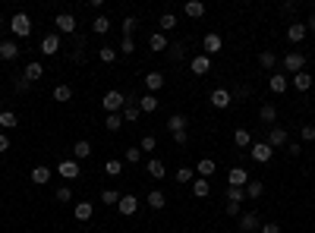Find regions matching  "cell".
I'll use <instances>...</instances> for the list:
<instances>
[{"label": "cell", "instance_id": "1", "mask_svg": "<svg viewBox=\"0 0 315 233\" xmlns=\"http://www.w3.org/2000/svg\"><path fill=\"white\" fill-rule=\"evenodd\" d=\"M101 107H104V113H120L126 107V95H123V91H117V88H111L108 95L101 98Z\"/></svg>", "mask_w": 315, "mask_h": 233}, {"label": "cell", "instance_id": "2", "mask_svg": "<svg viewBox=\"0 0 315 233\" xmlns=\"http://www.w3.org/2000/svg\"><path fill=\"white\" fill-rule=\"evenodd\" d=\"M10 32H13L16 38H29L32 35V19L26 13H16L13 19H10Z\"/></svg>", "mask_w": 315, "mask_h": 233}, {"label": "cell", "instance_id": "3", "mask_svg": "<svg viewBox=\"0 0 315 233\" xmlns=\"http://www.w3.org/2000/svg\"><path fill=\"white\" fill-rule=\"evenodd\" d=\"M249 158L255 161V164H268V161L274 158V148L268 145V142H252V148H249Z\"/></svg>", "mask_w": 315, "mask_h": 233}, {"label": "cell", "instance_id": "4", "mask_svg": "<svg viewBox=\"0 0 315 233\" xmlns=\"http://www.w3.org/2000/svg\"><path fill=\"white\" fill-rule=\"evenodd\" d=\"M302 66H306V54L302 51H290V54H284V69L287 73H302Z\"/></svg>", "mask_w": 315, "mask_h": 233}, {"label": "cell", "instance_id": "5", "mask_svg": "<svg viewBox=\"0 0 315 233\" xmlns=\"http://www.w3.org/2000/svg\"><path fill=\"white\" fill-rule=\"evenodd\" d=\"M60 48H63V41H60V35H57V32H51V35H44V38H41V54L44 57H57Z\"/></svg>", "mask_w": 315, "mask_h": 233}, {"label": "cell", "instance_id": "6", "mask_svg": "<svg viewBox=\"0 0 315 233\" xmlns=\"http://www.w3.org/2000/svg\"><path fill=\"white\" fill-rule=\"evenodd\" d=\"M189 69H192V76H208V73H212V57H208V54L192 57V60H189Z\"/></svg>", "mask_w": 315, "mask_h": 233}, {"label": "cell", "instance_id": "7", "mask_svg": "<svg viewBox=\"0 0 315 233\" xmlns=\"http://www.w3.org/2000/svg\"><path fill=\"white\" fill-rule=\"evenodd\" d=\"M117 211H120L123 217H133L139 211V199L130 192V195H120V202H117Z\"/></svg>", "mask_w": 315, "mask_h": 233}, {"label": "cell", "instance_id": "8", "mask_svg": "<svg viewBox=\"0 0 315 233\" xmlns=\"http://www.w3.org/2000/svg\"><path fill=\"white\" fill-rule=\"evenodd\" d=\"M54 26H57V35H76V16L73 13H60Z\"/></svg>", "mask_w": 315, "mask_h": 233}, {"label": "cell", "instance_id": "9", "mask_svg": "<svg viewBox=\"0 0 315 233\" xmlns=\"http://www.w3.org/2000/svg\"><path fill=\"white\" fill-rule=\"evenodd\" d=\"M208 101H212V107H218V110H227L230 104H233V95H230L227 88H215V91H212V98H208Z\"/></svg>", "mask_w": 315, "mask_h": 233}, {"label": "cell", "instance_id": "10", "mask_svg": "<svg viewBox=\"0 0 315 233\" xmlns=\"http://www.w3.org/2000/svg\"><path fill=\"white\" fill-rule=\"evenodd\" d=\"M252 177H249V170L246 167H230V173H227V183L230 186H237V189H243Z\"/></svg>", "mask_w": 315, "mask_h": 233}, {"label": "cell", "instance_id": "11", "mask_svg": "<svg viewBox=\"0 0 315 233\" xmlns=\"http://www.w3.org/2000/svg\"><path fill=\"white\" fill-rule=\"evenodd\" d=\"M145 173H148V177H155V180H164L167 167H164V161H161V158H148L145 161Z\"/></svg>", "mask_w": 315, "mask_h": 233}, {"label": "cell", "instance_id": "12", "mask_svg": "<svg viewBox=\"0 0 315 233\" xmlns=\"http://www.w3.org/2000/svg\"><path fill=\"white\" fill-rule=\"evenodd\" d=\"M202 48H205V54H208V57H212V54H218L221 48H224V38H221L218 32H208L205 38H202Z\"/></svg>", "mask_w": 315, "mask_h": 233}, {"label": "cell", "instance_id": "13", "mask_svg": "<svg viewBox=\"0 0 315 233\" xmlns=\"http://www.w3.org/2000/svg\"><path fill=\"white\" fill-rule=\"evenodd\" d=\"M287 142H290V136H287L284 126H271V130H268V145H271V148H281Z\"/></svg>", "mask_w": 315, "mask_h": 233}, {"label": "cell", "instance_id": "14", "mask_svg": "<svg viewBox=\"0 0 315 233\" xmlns=\"http://www.w3.org/2000/svg\"><path fill=\"white\" fill-rule=\"evenodd\" d=\"M306 35H309V29H306V22H299V19H293V22H290V26H287V38H290V41H293V44H299L302 38H306Z\"/></svg>", "mask_w": 315, "mask_h": 233}, {"label": "cell", "instance_id": "15", "mask_svg": "<svg viewBox=\"0 0 315 233\" xmlns=\"http://www.w3.org/2000/svg\"><path fill=\"white\" fill-rule=\"evenodd\" d=\"M73 217L79 220V224H85V220H91V217H95V205H91V202H76V208H73Z\"/></svg>", "mask_w": 315, "mask_h": 233}, {"label": "cell", "instance_id": "16", "mask_svg": "<svg viewBox=\"0 0 315 233\" xmlns=\"http://www.w3.org/2000/svg\"><path fill=\"white\" fill-rule=\"evenodd\" d=\"M259 227H262V224H259V214H255V211H243V214H240V230H243V233H255Z\"/></svg>", "mask_w": 315, "mask_h": 233}, {"label": "cell", "instance_id": "17", "mask_svg": "<svg viewBox=\"0 0 315 233\" xmlns=\"http://www.w3.org/2000/svg\"><path fill=\"white\" fill-rule=\"evenodd\" d=\"M22 76H26L29 82H38V79L44 76V66H41V60H29V63H26V69H22Z\"/></svg>", "mask_w": 315, "mask_h": 233}, {"label": "cell", "instance_id": "18", "mask_svg": "<svg viewBox=\"0 0 315 233\" xmlns=\"http://www.w3.org/2000/svg\"><path fill=\"white\" fill-rule=\"evenodd\" d=\"M51 177H54L51 167H44V164L32 167V183H35V186H48V183H51Z\"/></svg>", "mask_w": 315, "mask_h": 233}, {"label": "cell", "instance_id": "19", "mask_svg": "<svg viewBox=\"0 0 315 233\" xmlns=\"http://www.w3.org/2000/svg\"><path fill=\"white\" fill-rule=\"evenodd\" d=\"M145 205L151 208V211H161V208L167 205V199H164V192H161V189H151V192L145 195Z\"/></svg>", "mask_w": 315, "mask_h": 233}, {"label": "cell", "instance_id": "20", "mask_svg": "<svg viewBox=\"0 0 315 233\" xmlns=\"http://www.w3.org/2000/svg\"><path fill=\"white\" fill-rule=\"evenodd\" d=\"M57 173L63 180H79V164L76 161H63V164H57Z\"/></svg>", "mask_w": 315, "mask_h": 233}, {"label": "cell", "instance_id": "21", "mask_svg": "<svg viewBox=\"0 0 315 233\" xmlns=\"http://www.w3.org/2000/svg\"><path fill=\"white\" fill-rule=\"evenodd\" d=\"M73 158L76 161H85V158H91V142H85V139H79V142H73Z\"/></svg>", "mask_w": 315, "mask_h": 233}, {"label": "cell", "instance_id": "22", "mask_svg": "<svg viewBox=\"0 0 315 233\" xmlns=\"http://www.w3.org/2000/svg\"><path fill=\"white\" fill-rule=\"evenodd\" d=\"M192 195H195V199H205V195H212V183H208L205 177H195V180H192Z\"/></svg>", "mask_w": 315, "mask_h": 233}, {"label": "cell", "instance_id": "23", "mask_svg": "<svg viewBox=\"0 0 315 233\" xmlns=\"http://www.w3.org/2000/svg\"><path fill=\"white\" fill-rule=\"evenodd\" d=\"M145 88H148V95L161 91V88H164V76H161V73H145Z\"/></svg>", "mask_w": 315, "mask_h": 233}, {"label": "cell", "instance_id": "24", "mask_svg": "<svg viewBox=\"0 0 315 233\" xmlns=\"http://www.w3.org/2000/svg\"><path fill=\"white\" fill-rule=\"evenodd\" d=\"M16 57H19L16 41H0V60H16Z\"/></svg>", "mask_w": 315, "mask_h": 233}, {"label": "cell", "instance_id": "25", "mask_svg": "<svg viewBox=\"0 0 315 233\" xmlns=\"http://www.w3.org/2000/svg\"><path fill=\"white\" fill-rule=\"evenodd\" d=\"M16 126H19V117H16L13 110H7V107H4V110H0V130H7V133H10V130H16Z\"/></svg>", "mask_w": 315, "mask_h": 233}, {"label": "cell", "instance_id": "26", "mask_svg": "<svg viewBox=\"0 0 315 233\" xmlns=\"http://www.w3.org/2000/svg\"><path fill=\"white\" fill-rule=\"evenodd\" d=\"M183 13L189 19H202L205 16V4H199V0H189V4H183Z\"/></svg>", "mask_w": 315, "mask_h": 233}, {"label": "cell", "instance_id": "27", "mask_svg": "<svg viewBox=\"0 0 315 233\" xmlns=\"http://www.w3.org/2000/svg\"><path fill=\"white\" fill-rule=\"evenodd\" d=\"M215 170H218V164H215V161H212V158H202L199 164H195V177H205V180H208Z\"/></svg>", "mask_w": 315, "mask_h": 233}, {"label": "cell", "instance_id": "28", "mask_svg": "<svg viewBox=\"0 0 315 233\" xmlns=\"http://www.w3.org/2000/svg\"><path fill=\"white\" fill-rule=\"evenodd\" d=\"M287 76L284 73H277V76H271V79H268V88H271L274 91V95H284V91H287Z\"/></svg>", "mask_w": 315, "mask_h": 233}, {"label": "cell", "instance_id": "29", "mask_svg": "<svg viewBox=\"0 0 315 233\" xmlns=\"http://www.w3.org/2000/svg\"><path fill=\"white\" fill-rule=\"evenodd\" d=\"M148 48H151V51H167V48H170L167 35H164V32H155V35L148 38Z\"/></svg>", "mask_w": 315, "mask_h": 233}, {"label": "cell", "instance_id": "30", "mask_svg": "<svg viewBox=\"0 0 315 233\" xmlns=\"http://www.w3.org/2000/svg\"><path fill=\"white\" fill-rule=\"evenodd\" d=\"M243 192H246V199H259V195L265 192V183L262 180H249L246 186H243Z\"/></svg>", "mask_w": 315, "mask_h": 233}, {"label": "cell", "instance_id": "31", "mask_svg": "<svg viewBox=\"0 0 315 233\" xmlns=\"http://www.w3.org/2000/svg\"><path fill=\"white\" fill-rule=\"evenodd\" d=\"M259 120L271 126L277 120V107H274V104H262V107H259Z\"/></svg>", "mask_w": 315, "mask_h": 233}, {"label": "cell", "instance_id": "32", "mask_svg": "<svg viewBox=\"0 0 315 233\" xmlns=\"http://www.w3.org/2000/svg\"><path fill=\"white\" fill-rule=\"evenodd\" d=\"M167 130H170V136H173V133H186V117H183V113H170Z\"/></svg>", "mask_w": 315, "mask_h": 233}, {"label": "cell", "instance_id": "33", "mask_svg": "<svg viewBox=\"0 0 315 233\" xmlns=\"http://www.w3.org/2000/svg\"><path fill=\"white\" fill-rule=\"evenodd\" d=\"M167 57H170L173 63H180L183 57H186V44H183V41H170V48H167Z\"/></svg>", "mask_w": 315, "mask_h": 233}, {"label": "cell", "instance_id": "34", "mask_svg": "<svg viewBox=\"0 0 315 233\" xmlns=\"http://www.w3.org/2000/svg\"><path fill=\"white\" fill-rule=\"evenodd\" d=\"M293 88H296V91H309V88H312V76L306 73V69L293 76Z\"/></svg>", "mask_w": 315, "mask_h": 233}, {"label": "cell", "instance_id": "35", "mask_svg": "<svg viewBox=\"0 0 315 233\" xmlns=\"http://www.w3.org/2000/svg\"><path fill=\"white\" fill-rule=\"evenodd\" d=\"M139 110H142V113H155L158 110V98L155 95H142V98H139Z\"/></svg>", "mask_w": 315, "mask_h": 233}, {"label": "cell", "instance_id": "36", "mask_svg": "<svg viewBox=\"0 0 315 233\" xmlns=\"http://www.w3.org/2000/svg\"><path fill=\"white\" fill-rule=\"evenodd\" d=\"M233 145H237V148H252L249 130H237V133H233Z\"/></svg>", "mask_w": 315, "mask_h": 233}, {"label": "cell", "instance_id": "37", "mask_svg": "<svg viewBox=\"0 0 315 233\" xmlns=\"http://www.w3.org/2000/svg\"><path fill=\"white\" fill-rule=\"evenodd\" d=\"M91 32H95V35H108V32H111V19L104 16V13L95 16V22H91Z\"/></svg>", "mask_w": 315, "mask_h": 233}, {"label": "cell", "instance_id": "38", "mask_svg": "<svg viewBox=\"0 0 315 233\" xmlns=\"http://www.w3.org/2000/svg\"><path fill=\"white\" fill-rule=\"evenodd\" d=\"M117 54H120V51H114L111 44H104V48H98V60L111 66V63H117Z\"/></svg>", "mask_w": 315, "mask_h": 233}, {"label": "cell", "instance_id": "39", "mask_svg": "<svg viewBox=\"0 0 315 233\" xmlns=\"http://www.w3.org/2000/svg\"><path fill=\"white\" fill-rule=\"evenodd\" d=\"M158 29H161V32H173V29H177V16H173V13H161Z\"/></svg>", "mask_w": 315, "mask_h": 233}, {"label": "cell", "instance_id": "40", "mask_svg": "<svg viewBox=\"0 0 315 233\" xmlns=\"http://www.w3.org/2000/svg\"><path fill=\"white\" fill-rule=\"evenodd\" d=\"M123 161L126 164H139V161H142V148H136V145H130L123 151Z\"/></svg>", "mask_w": 315, "mask_h": 233}, {"label": "cell", "instance_id": "41", "mask_svg": "<svg viewBox=\"0 0 315 233\" xmlns=\"http://www.w3.org/2000/svg\"><path fill=\"white\" fill-rule=\"evenodd\" d=\"M136 26H139V22H136V16H126V19L120 22V32H123V38H133Z\"/></svg>", "mask_w": 315, "mask_h": 233}, {"label": "cell", "instance_id": "42", "mask_svg": "<svg viewBox=\"0 0 315 233\" xmlns=\"http://www.w3.org/2000/svg\"><path fill=\"white\" fill-rule=\"evenodd\" d=\"M69 98H73V88H69V85H57V88H54V101L66 104Z\"/></svg>", "mask_w": 315, "mask_h": 233}, {"label": "cell", "instance_id": "43", "mask_svg": "<svg viewBox=\"0 0 315 233\" xmlns=\"http://www.w3.org/2000/svg\"><path fill=\"white\" fill-rule=\"evenodd\" d=\"M173 180H177L180 186H183V183H192V180H195V170H189V167H180L177 173H173Z\"/></svg>", "mask_w": 315, "mask_h": 233}, {"label": "cell", "instance_id": "44", "mask_svg": "<svg viewBox=\"0 0 315 233\" xmlns=\"http://www.w3.org/2000/svg\"><path fill=\"white\" fill-rule=\"evenodd\" d=\"M259 63H262V69H274V66H277V57H274L271 51H262V54H259Z\"/></svg>", "mask_w": 315, "mask_h": 233}, {"label": "cell", "instance_id": "45", "mask_svg": "<svg viewBox=\"0 0 315 233\" xmlns=\"http://www.w3.org/2000/svg\"><path fill=\"white\" fill-rule=\"evenodd\" d=\"M224 202H246V192H243V189H237V186H230V189H227V195H224Z\"/></svg>", "mask_w": 315, "mask_h": 233}, {"label": "cell", "instance_id": "46", "mask_svg": "<svg viewBox=\"0 0 315 233\" xmlns=\"http://www.w3.org/2000/svg\"><path fill=\"white\" fill-rule=\"evenodd\" d=\"M104 170H108L111 177H120V173H123V161H117V158H108V164H104Z\"/></svg>", "mask_w": 315, "mask_h": 233}, {"label": "cell", "instance_id": "47", "mask_svg": "<svg viewBox=\"0 0 315 233\" xmlns=\"http://www.w3.org/2000/svg\"><path fill=\"white\" fill-rule=\"evenodd\" d=\"M29 85H32V82H29V79L22 76V73L13 79V88H16V95H26V91H29Z\"/></svg>", "mask_w": 315, "mask_h": 233}, {"label": "cell", "instance_id": "48", "mask_svg": "<svg viewBox=\"0 0 315 233\" xmlns=\"http://www.w3.org/2000/svg\"><path fill=\"white\" fill-rule=\"evenodd\" d=\"M139 148H142V151H155V148H158V139L151 136V133H145L142 142H139Z\"/></svg>", "mask_w": 315, "mask_h": 233}, {"label": "cell", "instance_id": "49", "mask_svg": "<svg viewBox=\"0 0 315 233\" xmlns=\"http://www.w3.org/2000/svg\"><path fill=\"white\" fill-rule=\"evenodd\" d=\"M230 95H233V101H246V98L252 95V88H249V85H237V88L230 91Z\"/></svg>", "mask_w": 315, "mask_h": 233}, {"label": "cell", "instance_id": "50", "mask_svg": "<svg viewBox=\"0 0 315 233\" xmlns=\"http://www.w3.org/2000/svg\"><path fill=\"white\" fill-rule=\"evenodd\" d=\"M108 130H111V133L123 130V117H120V113H108Z\"/></svg>", "mask_w": 315, "mask_h": 233}, {"label": "cell", "instance_id": "51", "mask_svg": "<svg viewBox=\"0 0 315 233\" xmlns=\"http://www.w3.org/2000/svg\"><path fill=\"white\" fill-rule=\"evenodd\" d=\"M101 202L104 205H117V202H120V192H117V189H104L101 192Z\"/></svg>", "mask_w": 315, "mask_h": 233}, {"label": "cell", "instance_id": "52", "mask_svg": "<svg viewBox=\"0 0 315 233\" xmlns=\"http://www.w3.org/2000/svg\"><path fill=\"white\" fill-rule=\"evenodd\" d=\"M120 54L133 57V54H136V41H133V38H123V41H120Z\"/></svg>", "mask_w": 315, "mask_h": 233}, {"label": "cell", "instance_id": "53", "mask_svg": "<svg viewBox=\"0 0 315 233\" xmlns=\"http://www.w3.org/2000/svg\"><path fill=\"white\" fill-rule=\"evenodd\" d=\"M224 211H227L230 217H240V214H243V205H240V202H227V205H224Z\"/></svg>", "mask_w": 315, "mask_h": 233}, {"label": "cell", "instance_id": "54", "mask_svg": "<svg viewBox=\"0 0 315 233\" xmlns=\"http://www.w3.org/2000/svg\"><path fill=\"white\" fill-rule=\"evenodd\" d=\"M57 202H73V189H69V186H60V189H57Z\"/></svg>", "mask_w": 315, "mask_h": 233}, {"label": "cell", "instance_id": "55", "mask_svg": "<svg viewBox=\"0 0 315 233\" xmlns=\"http://www.w3.org/2000/svg\"><path fill=\"white\" fill-rule=\"evenodd\" d=\"M299 139H302V142H315V126H302Z\"/></svg>", "mask_w": 315, "mask_h": 233}, {"label": "cell", "instance_id": "56", "mask_svg": "<svg viewBox=\"0 0 315 233\" xmlns=\"http://www.w3.org/2000/svg\"><path fill=\"white\" fill-rule=\"evenodd\" d=\"M287 155H290V158H299V155H302V145H299V142H287Z\"/></svg>", "mask_w": 315, "mask_h": 233}, {"label": "cell", "instance_id": "57", "mask_svg": "<svg viewBox=\"0 0 315 233\" xmlns=\"http://www.w3.org/2000/svg\"><path fill=\"white\" fill-rule=\"evenodd\" d=\"M296 10H299V4H293V0H287V4L281 7V13H284V16H293Z\"/></svg>", "mask_w": 315, "mask_h": 233}, {"label": "cell", "instance_id": "58", "mask_svg": "<svg viewBox=\"0 0 315 233\" xmlns=\"http://www.w3.org/2000/svg\"><path fill=\"white\" fill-rule=\"evenodd\" d=\"M173 142H177V145H186V142H189V136H186V133H173Z\"/></svg>", "mask_w": 315, "mask_h": 233}, {"label": "cell", "instance_id": "59", "mask_svg": "<svg viewBox=\"0 0 315 233\" xmlns=\"http://www.w3.org/2000/svg\"><path fill=\"white\" fill-rule=\"evenodd\" d=\"M0 151H10V136L0 133Z\"/></svg>", "mask_w": 315, "mask_h": 233}, {"label": "cell", "instance_id": "60", "mask_svg": "<svg viewBox=\"0 0 315 233\" xmlns=\"http://www.w3.org/2000/svg\"><path fill=\"white\" fill-rule=\"evenodd\" d=\"M262 233H281V227L277 224H262Z\"/></svg>", "mask_w": 315, "mask_h": 233}, {"label": "cell", "instance_id": "61", "mask_svg": "<svg viewBox=\"0 0 315 233\" xmlns=\"http://www.w3.org/2000/svg\"><path fill=\"white\" fill-rule=\"evenodd\" d=\"M306 29H309V32H315V13H309V22H306Z\"/></svg>", "mask_w": 315, "mask_h": 233}, {"label": "cell", "instance_id": "62", "mask_svg": "<svg viewBox=\"0 0 315 233\" xmlns=\"http://www.w3.org/2000/svg\"><path fill=\"white\" fill-rule=\"evenodd\" d=\"M0 110H4V101H0Z\"/></svg>", "mask_w": 315, "mask_h": 233}]
</instances>
